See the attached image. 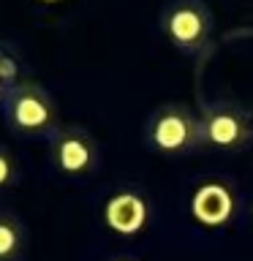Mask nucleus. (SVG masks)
Here are the masks:
<instances>
[{
    "label": "nucleus",
    "instance_id": "obj_1",
    "mask_svg": "<svg viewBox=\"0 0 253 261\" xmlns=\"http://www.w3.org/2000/svg\"><path fill=\"white\" fill-rule=\"evenodd\" d=\"M0 114L14 134L28 139H49L60 128L55 98L30 79H19L0 95Z\"/></svg>",
    "mask_w": 253,
    "mask_h": 261
},
{
    "label": "nucleus",
    "instance_id": "obj_2",
    "mask_svg": "<svg viewBox=\"0 0 253 261\" xmlns=\"http://www.w3.org/2000/svg\"><path fill=\"white\" fill-rule=\"evenodd\" d=\"M144 144L158 155H191L201 147L199 112L185 103H163L144 122Z\"/></svg>",
    "mask_w": 253,
    "mask_h": 261
},
{
    "label": "nucleus",
    "instance_id": "obj_3",
    "mask_svg": "<svg viewBox=\"0 0 253 261\" xmlns=\"http://www.w3.org/2000/svg\"><path fill=\"white\" fill-rule=\"evenodd\" d=\"M161 30L185 55H199L212 38V14L204 0H169L161 11Z\"/></svg>",
    "mask_w": 253,
    "mask_h": 261
},
{
    "label": "nucleus",
    "instance_id": "obj_4",
    "mask_svg": "<svg viewBox=\"0 0 253 261\" xmlns=\"http://www.w3.org/2000/svg\"><path fill=\"white\" fill-rule=\"evenodd\" d=\"M201 125V147L218 152H237L250 142L253 128L242 106L232 101H215L207 103L199 112Z\"/></svg>",
    "mask_w": 253,
    "mask_h": 261
},
{
    "label": "nucleus",
    "instance_id": "obj_5",
    "mask_svg": "<svg viewBox=\"0 0 253 261\" xmlns=\"http://www.w3.org/2000/svg\"><path fill=\"white\" fill-rule=\"evenodd\" d=\"M49 142V161L65 177H90L101 166V150L87 128L60 125Z\"/></svg>",
    "mask_w": 253,
    "mask_h": 261
},
{
    "label": "nucleus",
    "instance_id": "obj_6",
    "mask_svg": "<svg viewBox=\"0 0 253 261\" xmlns=\"http://www.w3.org/2000/svg\"><path fill=\"white\" fill-rule=\"evenodd\" d=\"M101 215H104V223L114 234L134 237L139 231H144L147 220H150V204H147V199L139 191L122 188V191H114L104 201Z\"/></svg>",
    "mask_w": 253,
    "mask_h": 261
},
{
    "label": "nucleus",
    "instance_id": "obj_7",
    "mask_svg": "<svg viewBox=\"0 0 253 261\" xmlns=\"http://www.w3.org/2000/svg\"><path fill=\"white\" fill-rule=\"evenodd\" d=\"M234 210H237L234 191L223 182H204L191 196V215L201 226L210 228L223 226L234 218Z\"/></svg>",
    "mask_w": 253,
    "mask_h": 261
},
{
    "label": "nucleus",
    "instance_id": "obj_8",
    "mask_svg": "<svg viewBox=\"0 0 253 261\" xmlns=\"http://www.w3.org/2000/svg\"><path fill=\"white\" fill-rule=\"evenodd\" d=\"M24 248H28V234L22 220L14 212L0 210V261H22Z\"/></svg>",
    "mask_w": 253,
    "mask_h": 261
},
{
    "label": "nucleus",
    "instance_id": "obj_9",
    "mask_svg": "<svg viewBox=\"0 0 253 261\" xmlns=\"http://www.w3.org/2000/svg\"><path fill=\"white\" fill-rule=\"evenodd\" d=\"M16 82H19V60L11 49L0 44V95Z\"/></svg>",
    "mask_w": 253,
    "mask_h": 261
},
{
    "label": "nucleus",
    "instance_id": "obj_10",
    "mask_svg": "<svg viewBox=\"0 0 253 261\" xmlns=\"http://www.w3.org/2000/svg\"><path fill=\"white\" fill-rule=\"evenodd\" d=\"M16 182H19V163L6 144H0V193L11 191Z\"/></svg>",
    "mask_w": 253,
    "mask_h": 261
},
{
    "label": "nucleus",
    "instance_id": "obj_11",
    "mask_svg": "<svg viewBox=\"0 0 253 261\" xmlns=\"http://www.w3.org/2000/svg\"><path fill=\"white\" fill-rule=\"evenodd\" d=\"M106 261H139L136 256H128V253H122V256H112V258H106Z\"/></svg>",
    "mask_w": 253,
    "mask_h": 261
},
{
    "label": "nucleus",
    "instance_id": "obj_12",
    "mask_svg": "<svg viewBox=\"0 0 253 261\" xmlns=\"http://www.w3.org/2000/svg\"><path fill=\"white\" fill-rule=\"evenodd\" d=\"M46 3H55V0H46Z\"/></svg>",
    "mask_w": 253,
    "mask_h": 261
}]
</instances>
